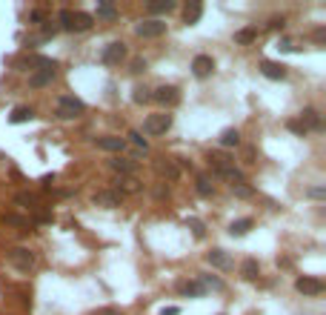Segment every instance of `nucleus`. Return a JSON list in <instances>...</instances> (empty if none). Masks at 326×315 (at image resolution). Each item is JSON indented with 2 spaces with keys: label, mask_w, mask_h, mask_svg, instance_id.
<instances>
[{
  "label": "nucleus",
  "mask_w": 326,
  "mask_h": 315,
  "mask_svg": "<svg viewBox=\"0 0 326 315\" xmlns=\"http://www.w3.org/2000/svg\"><path fill=\"white\" fill-rule=\"evenodd\" d=\"M83 112H86V103L80 101V98H74V95L58 98V117H63V120H74V117H80Z\"/></svg>",
  "instance_id": "obj_1"
},
{
  "label": "nucleus",
  "mask_w": 326,
  "mask_h": 315,
  "mask_svg": "<svg viewBox=\"0 0 326 315\" xmlns=\"http://www.w3.org/2000/svg\"><path fill=\"white\" fill-rule=\"evenodd\" d=\"M172 129V115L169 112H158V115H149L143 124V132L146 135H166Z\"/></svg>",
  "instance_id": "obj_2"
},
{
  "label": "nucleus",
  "mask_w": 326,
  "mask_h": 315,
  "mask_svg": "<svg viewBox=\"0 0 326 315\" xmlns=\"http://www.w3.org/2000/svg\"><path fill=\"white\" fill-rule=\"evenodd\" d=\"M135 32H138L140 37H160L166 35V20H158V17H149V20H140L138 26H135Z\"/></svg>",
  "instance_id": "obj_3"
},
{
  "label": "nucleus",
  "mask_w": 326,
  "mask_h": 315,
  "mask_svg": "<svg viewBox=\"0 0 326 315\" xmlns=\"http://www.w3.org/2000/svg\"><path fill=\"white\" fill-rule=\"evenodd\" d=\"M6 258H9V264L17 266V270H32V266H35V255H32L29 249H23V247L9 249Z\"/></svg>",
  "instance_id": "obj_4"
},
{
  "label": "nucleus",
  "mask_w": 326,
  "mask_h": 315,
  "mask_svg": "<svg viewBox=\"0 0 326 315\" xmlns=\"http://www.w3.org/2000/svg\"><path fill=\"white\" fill-rule=\"evenodd\" d=\"M295 289L304 295H320L326 289V284L320 278H315V275H300V278L295 281Z\"/></svg>",
  "instance_id": "obj_5"
},
{
  "label": "nucleus",
  "mask_w": 326,
  "mask_h": 315,
  "mask_svg": "<svg viewBox=\"0 0 326 315\" xmlns=\"http://www.w3.org/2000/svg\"><path fill=\"white\" fill-rule=\"evenodd\" d=\"M123 58H126V43H120V40L103 46V52H101V60L106 66H115V63H120Z\"/></svg>",
  "instance_id": "obj_6"
},
{
  "label": "nucleus",
  "mask_w": 326,
  "mask_h": 315,
  "mask_svg": "<svg viewBox=\"0 0 326 315\" xmlns=\"http://www.w3.org/2000/svg\"><path fill=\"white\" fill-rule=\"evenodd\" d=\"M152 101L163 103V106H174V103L181 101V89L178 86H158L152 92Z\"/></svg>",
  "instance_id": "obj_7"
},
{
  "label": "nucleus",
  "mask_w": 326,
  "mask_h": 315,
  "mask_svg": "<svg viewBox=\"0 0 326 315\" xmlns=\"http://www.w3.org/2000/svg\"><path fill=\"white\" fill-rule=\"evenodd\" d=\"M212 72H215L212 55H197V58L192 60V75H195V78H209Z\"/></svg>",
  "instance_id": "obj_8"
},
{
  "label": "nucleus",
  "mask_w": 326,
  "mask_h": 315,
  "mask_svg": "<svg viewBox=\"0 0 326 315\" xmlns=\"http://www.w3.org/2000/svg\"><path fill=\"white\" fill-rule=\"evenodd\" d=\"M92 204L103 206V209H117V206H120V195H117V192H109V189H101L92 195Z\"/></svg>",
  "instance_id": "obj_9"
},
{
  "label": "nucleus",
  "mask_w": 326,
  "mask_h": 315,
  "mask_svg": "<svg viewBox=\"0 0 326 315\" xmlns=\"http://www.w3.org/2000/svg\"><path fill=\"white\" fill-rule=\"evenodd\" d=\"M261 72H263V78H269V81H283V78H286V66H283V63H275V60H263Z\"/></svg>",
  "instance_id": "obj_10"
},
{
  "label": "nucleus",
  "mask_w": 326,
  "mask_h": 315,
  "mask_svg": "<svg viewBox=\"0 0 326 315\" xmlns=\"http://www.w3.org/2000/svg\"><path fill=\"white\" fill-rule=\"evenodd\" d=\"M206 261H209L212 266H217V270H229V266H232V258H229L226 249H209V252H206Z\"/></svg>",
  "instance_id": "obj_11"
},
{
  "label": "nucleus",
  "mask_w": 326,
  "mask_h": 315,
  "mask_svg": "<svg viewBox=\"0 0 326 315\" xmlns=\"http://www.w3.org/2000/svg\"><path fill=\"white\" fill-rule=\"evenodd\" d=\"M94 143L106 152H120L126 147V138H117V135H103V138H94Z\"/></svg>",
  "instance_id": "obj_12"
},
{
  "label": "nucleus",
  "mask_w": 326,
  "mask_h": 315,
  "mask_svg": "<svg viewBox=\"0 0 326 315\" xmlns=\"http://www.w3.org/2000/svg\"><path fill=\"white\" fill-rule=\"evenodd\" d=\"M20 66H29V69H55V60L43 58V55H26V58L17 60Z\"/></svg>",
  "instance_id": "obj_13"
},
{
  "label": "nucleus",
  "mask_w": 326,
  "mask_h": 315,
  "mask_svg": "<svg viewBox=\"0 0 326 315\" xmlns=\"http://www.w3.org/2000/svg\"><path fill=\"white\" fill-rule=\"evenodd\" d=\"M52 81H55V69H37V72L29 78V86L32 89H43V86H49Z\"/></svg>",
  "instance_id": "obj_14"
},
{
  "label": "nucleus",
  "mask_w": 326,
  "mask_h": 315,
  "mask_svg": "<svg viewBox=\"0 0 326 315\" xmlns=\"http://www.w3.org/2000/svg\"><path fill=\"white\" fill-rule=\"evenodd\" d=\"M94 23V15H89V12H72V32H86L92 29Z\"/></svg>",
  "instance_id": "obj_15"
},
{
  "label": "nucleus",
  "mask_w": 326,
  "mask_h": 315,
  "mask_svg": "<svg viewBox=\"0 0 326 315\" xmlns=\"http://www.w3.org/2000/svg\"><path fill=\"white\" fill-rule=\"evenodd\" d=\"M200 17H203V3H200V0H192V3L183 9V20H186L189 26H195Z\"/></svg>",
  "instance_id": "obj_16"
},
{
  "label": "nucleus",
  "mask_w": 326,
  "mask_h": 315,
  "mask_svg": "<svg viewBox=\"0 0 326 315\" xmlns=\"http://www.w3.org/2000/svg\"><path fill=\"white\" fill-rule=\"evenodd\" d=\"M320 124H323V120H320V115L315 109H304V112H300V126H304L306 132H309V129H320Z\"/></svg>",
  "instance_id": "obj_17"
},
{
  "label": "nucleus",
  "mask_w": 326,
  "mask_h": 315,
  "mask_svg": "<svg viewBox=\"0 0 326 315\" xmlns=\"http://www.w3.org/2000/svg\"><path fill=\"white\" fill-rule=\"evenodd\" d=\"M240 275H243L246 281H255L258 275H261V264H258L255 258H246V261L240 264Z\"/></svg>",
  "instance_id": "obj_18"
},
{
  "label": "nucleus",
  "mask_w": 326,
  "mask_h": 315,
  "mask_svg": "<svg viewBox=\"0 0 326 315\" xmlns=\"http://www.w3.org/2000/svg\"><path fill=\"white\" fill-rule=\"evenodd\" d=\"M252 227H255L252 218H238V221H232V224H229V232H232L235 238H240V235H246Z\"/></svg>",
  "instance_id": "obj_19"
},
{
  "label": "nucleus",
  "mask_w": 326,
  "mask_h": 315,
  "mask_svg": "<svg viewBox=\"0 0 326 315\" xmlns=\"http://www.w3.org/2000/svg\"><path fill=\"white\" fill-rule=\"evenodd\" d=\"M181 293L189 295V298H200V295L206 293V286H203L200 281H183V284H181Z\"/></svg>",
  "instance_id": "obj_20"
},
{
  "label": "nucleus",
  "mask_w": 326,
  "mask_h": 315,
  "mask_svg": "<svg viewBox=\"0 0 326 315\" xmlns=\"http://www.w3.org/2000/svg\"><path fill=\"white\" fill-rule=\"evenodd\" d=\"M258 40V29H240V32H235V43H240V46H249V43H255Z\"/></svg>",
  "instance_id": "obj_21"
},
{
  "label": "nucleus",
  "mask_w": 326,
  "mask_h": 315,
  "mask_svg": "<svg viewBox=\"0 0 326 315\" xmlns=\"http://www.w3.org/2000/svg\"><path fill=\"white\" fill-rule=\"evenodd\" d=\"M115 183H117V189H123V192H140V183L132 175H120Z\"/></svg>",
  "instance_id": "obj_22"
},
{
  "label": "nucleus",
  "mask_w": 326,
  "mask_h": 315,
  "mask_svg": "<svg viewBox=\"0 0 326 315\" xmlns=\"http://www.w3.org/2000/svg\"><path fill=\"white\" fill-rule=\"evenodd\" d=\"M195 189H197V195H203V198H209V195H215V186H212V181H209L206 175H200V178H197Z\"/></svg>",
  "instance_id": "obj_23"
},
{
  "label": "nucleus",
  "mask_w": 326,
  "mask_h": 315,
  "mask_svg": "<svg viewBox=\"0 0 326 315\" xmlns=\"http://www.w3.org/2000/svg\"><path fill=\"white\" fill-rule=\"evenodd\" d=\"M9 120H12V124H26V120H32V109L29 106H17Z\"/></svg>",
  "instance_id": "obj_24"
},
{
  "label": "nucleus",
  "mask_w": 326,
  "mask_h": 315,
  "mask_svg": "<svg viewBox=\"0 0 326 315\" xmlns=\"http://www.w3.org/2000/svg\"><path fill=\"white\" fill-rule=\"evenodd\" d=\"M132 101H135V103H149V101H152V92H149L146 86H135V89H132Z\"/></svg>",
  "instance_id": "obj_25"
},
{
  "label": "nucleus",
  "mask_w": 326,
  "mask_h": 315,
  "mask_svg": "<svg viewBox=\"0 0 326 315\" xmlns=\"http://www.w3.org/2000/svg\"><path fill=\"white\" fill-rule=\"evenodd\" d=\"M220 143H223V147H238V143H240V132H238V129H226V132L220 135Z\"/></svg>",
  "instance_id": "obj_26"
},
{
  "label": "nucleus",
  "mask_w": 326,
  "mask_h": 315,
  "mask_svg": "<svg viewBox=\"0 0 326 315\" xmlns=\"http://www.w3.org/2000/svg\"><path fill=\"white\" fill-rule=\"evenodd\" d=\"M97 17H101V20H115L117 9L112 6V3H101V6H97Z\"/></svg>",
  "instance_id": "obj_27"
},
{
  "label": "nucleus",
  "mask_w": 326,
  "mask_h": 315,
  "mask_svg": "<svg viewBox=\"0 0 326 315\" xmlns=\"http://www.w3.org/2000/svg\"><path fill=\"white\" fill-rule=\"evenodd\" d=\"M109 166L115 169V172H120V175H132V172H135V163H132V161H120V158L112 161Z\"/></svg>",
  "instance_id": "obj_28"
},
{
  "label": "nucleus",
  "mask_w": 326,
  "mask_h": 315,
  "mask_svg": "<svg viewBox=\"0 0 326 315\" xmlns=\"http://www.w3.org/2000/svg\"><path fill=\"white\" fill-rule=\"evenodd\" d=\"M186 227L192 229V235H195V238H203V235H206V227H203V221H197V218H186Z\"/></svg>",
  "instance_id": "obj_29"
},
{
  "label": "nucleus",
  "mask_w": 326,
  "mask_h": 315,
  "mask_svg": "<svg viewBox=\"0 0 326 315\" xmlns=\"http://www.w3.org/2000/svg\"><path fill=\"white\" fill-rule=\"evenodd\" d=\"M178 6L174 0H158V3H149V12H172Z\"/></svg>",
  "instance_id": "obj_30"
},
{
  "label": "nucleus",
  "mask_w": 326,
  "mask_h": 315,
  "mask_svg": "<svg viewBox=\"0 0 326 315\" xmlns=\"http://www.w3.org/2000/svg\"><path fill=\"white\" fill-rule=\"evenodd\" d=\"M58 20H60V29H66V32H72V9H60V15H58Z\"/></svg>",
  "instance_id": "obj_31"
},
{
  "label": "nucleus",
  "mask_w": 326,
  "mask_h": 315,
  "mask_svg": "<svg viewBox=\"0 0 326 315\" xmlns=\"http://www.w3.org/2000/svg\"><path fill=\"white\" fill-rule=\"evenodd\" d=\"M15 201H17L20 206H35V204H37V198H35V195H29V192H20Z\"/></svg>",
  "instance_id": "obj_32"
},
{
  "label": "nucleus",
  "mask_w": 326,
  "mask_h": 315,
  "mask_svg": "<svg viewBox=\"0 0 326 315\" xmlns=\"http://www.w3.org/2000/svg\"><path fill=\"white\" fill-rule=\"evenodd\" d=\"M129 72H135V75L146 72V60L143 58H135V60H132V69H129Z\"/></svg>",
  "instance_id": "obj_33"
},
{
  "label": "nucleus",
  "mask_w": 326,
  "mask_h": 315,
  "mask_svg": "<svg viewBox=\"0 0 326 315\" xmlns=\"http://www.w3.org/2000/svg\"><path fill=\"white\" fill-rule=\"evenodd\" d=\"M286 126H289V132H295V135H306V129L300 126V120H286Z\"/></svg>",
  "instance_id": "obj_34"
},
{
  "label": "nucleus",
  "mask_w": 326,
  "mask_h": 315,
  "mask_svg": "<svg viewBox=\"0 0 326 315\" xmlns=\"http://www.w3.org/2000/svg\"><path fill=\"white\" fill-rule=\"evenodd\" d=\"M129 138H132V143H135V147H140V149H146V138L140 132H129Z\"/></svg>",
  "instance_id": "obj_35"
},
{
  "label": "nucleus",
  "mask_w": 326,
  "mask_h": 315,
  "mask_svg": "<svg viewBox=\"0 0 326 315\" xmlns=\"http://www.w3.org/2000/svg\"><path fill=\"white\" fill-rule=\"evenodd\" d=\"M6 224H15V227H29V221L17 218V215H6Z\"/></svg>",
  "instance_id": "obj_36"
},
{
  "label": "nucleus",
  "mask_w": 326,
  "mask_h": 315,
  "mask_svg": "<svg viewBox=\"0 0 326 315\" xmlns=\"http://www.w3.org/2000/svg\"><path fill=\"white\" fill-rule=\"evenodd\" d=\"M160 172H166L169 178H178V169H174L169 161H166V163H160Z\"/></svg>",
  "instance_id": "obj_37"
},
{
  "label": "nucleus",
  "mask_w": 326,
  "mask_h": 315,
  "mask_svg": "<svg viewBox=\"0 0 326 315\" xmlns=\"http://www.w3.org/2000/svg\"><path fill=\"white\" fill-rule=\"evenodd\" d=\"M232 189H235V192H238L240 198H246V195H252V189H249L246 183H238V186H232Z\"/></svg>",
  "instance_id": "obj_38"
},
{
  "label": "nucleus",
  "mask_w": 326,
  "mask_h": 315,
  "mask_svg": "<svg viewBox=\"0 0 326 315\" xmlns=\"http://www.w3.org/2000/svg\"><path fill=\"white\" fill-rule=\"evenodd\" d=\"M306 195H309V198H323L326 192H323V186H312V189L306 192Z\"/></svg>",
  "instance_id": "obj_39"
},
{
  "label": "nucleus",
  "mask_w": 326,
  "mask_h": 315,
  "mask_svg": "<svg viewBox=\"0 0 326 315\" xmlns=\"http://www.w3.org/2000/svg\"><path fill=\"white\" fill-rule=\"evenodd\" d=\"M283 17H272V20H269V29H283Z\"/></svg>",
  "instance_id": "obj_40"
},
{
  "label": "nucleus",
  "mask_w": 326,
  "mask_h": 315,
  "mask_svg": "<svg viewBox=\"0 0 326 315\" xmlns=\"http://www.w3.org/2000/svg\"><path fill=\"white\" fill-rule=\"evenodd\" d=\"M29 20L32 23H40V20H43V12H40V9H35V12L29 15Z\"/></svg>",
  "instance_id": "obj_41"
},
{
  "label": "nucleus",
  "mask_w": 326,
  "mask_h": 315,
  "mask_svg": "<svg viewBox=\"0 0 326 315\" xmlns=\"http://www.w3.org/2000/svg\"><path fill=\"white\" fill-rule=\"evenodd\" d=\"M160 315H181V309H178V307H163V309H160Z\"/></svg>",
  "instance_id": "obj_42"
},
{
  "label": "nucleus",
  "mask_w": 326,
  "mask_h": 315,
  "mask_svg": "<svg viewBox=\"0 0 326 315\" xmlns=\"http://www.w3.org/2000/svg\"><path fill=\"white\" fill-rule=\"evenodd\" d=\"M94 315H123V312H117V309H97V312H94Z\"/></svg>",
  "instance_id": "obj_43"
}]
</instances>
